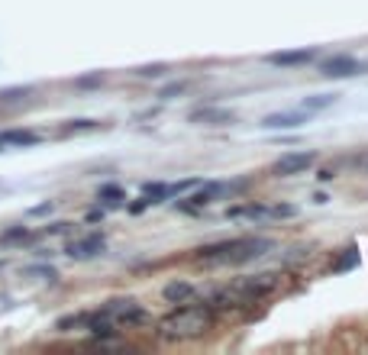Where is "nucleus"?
Listing matches in <instances>:
<instances>
[{
  "mask_svg": "<svg viewBox=\"0 0 368 355\" xmlns=\"http://www.w3.org/2000/svg\"><path fill=\"white\" fill-rule=\"evenodd\" d=\"M52 207H56V203H42V207H33V210H29V216H42V213H52Z\"/></svg>",
  "mask_w": 368,
  "mask_h": 355,
  "instance_id": "nucleus-18",
  "label": "nucleus"
},
{
  "mask_svg": "<svg viewBox=\"0 0 368 355\" xmlns=\"http://www.w3.org/2000/svg\"><path fill=\"white\" fill-rule=\"evenodd\" d=\"M194 287L188 285V281H172V285H165V291H162V297L168 300V304H191L194 300Z\"/></svg>",
  "mask_w": 368,
  "mask_h": 355,
  "instance_id": "nucleus-10",
  "label": "nucleus"
},
{
  "mask_svg": "<svg viewBox=\"0 0 368 355\" xmlns=\"http://www.w3.org/2000/svg\"><path fill=\"white\" fill-rule=\"evenodd\" d=\"M333 100H336L333 94H323V97H307L300 107H304V110H323V107H330Z\"/></svg>",
  "mask_w": 368,
  "mask_h": 355,
  "instance_id": "nucleus-13",
  "label": "nucleus"
},
{
  "mask_svg": "<svg viewBox=\"0 0 368 355\" xmlns=\"http://www.w3.org/2000/svg\"><path fill=\"white\" fill-rule=\"evenodd\" d=\"M304 113H271V117L262 120L265 129H298V126H304Z\"/></svg>",
  "mask_w": 368,
  "mask_h": 355,
  "instance_id": "nucleus-9",
  "label": "nucleus"
},
{
  "mask_svg": "<svg viewBox=\"0 0 368 355\" xmlns=\"http://www.w3.org/2000/svg\"><path fill=\"white\" fill-rule=\"evenodd\" d=\"M184 91V81H178V84H172V88H165V91H162V97H174V94H181Z\"/></svg>",
  "mask_w": 368,
  "mask_h": 355,
  "instance_id": "nucleus-17",
  "label": "nucleus"
},
{
  "mask_svg": "<svg viewBox=\"0 0 368 355\" xmlns=\"http://www.w3.org/2000/svg\"><path fill=\"white\" fill-rule=\"evenodd\" d=\"M39 136L36 132H26V129H7L0 132V149H23V146H36Z\"/></svg>",
  "mask_w": 368,
  "mask_h": 355,
  "instance_id": "nucleus-8",
  "label": "nucleus"
},
{
  "mask_svg": "<svg viewBox=\"0 0 368 355\" xmlns=\"http://www.w3.org/2000/svg\"><path fill=\"white\" fill-rule=\"evenodd\" d=\"M100 197H104V201H123V191L120 188H113V184H107V188H100Z\"/></svg>",
  "mask_w": 368,
  "mask_h": 355,
  "instance_id": "nucleus-15",
  "label": "nucleus"
},
{
  "mask_svg": "<svg viewBox=\"0 0 368 355\" xmlns=\"http://www.w3.org/2000/svg\"><path fill=\"white\" fill-rule=\"evenodd\" d=\"M275 287H278V275H252V278L236 281V291L243 294L246 300L249 297H265V294H271Z\"/></svg>",
  "mask_w": 368,
  "mask_h": 355,
  "instance_id": "nucleus-5",
  "label": "nucleus"
},
{
  "mask_svg": "<svg viewBox=\"0 0 368 355\" xmlns=\"http://www.w3.org/2000/svg\"><path fill=\"white\" fill-rule=\"evenodd\" d=\"M313 161H317V155H313V152H288V155H281V159L271 165V174H275V178H291V174L307 171Z\"/></svg>",
  "mask_w": 368,
  "mask_h": 355,
  "instance_id": "nucleus-4",
  "label": "nucleus"
},
{
  "mask_svg": "<svg viewBox=\"0 0 368 355\" xmlns=\"http://www.w3.org/2000/svg\"><path fill=\"white\" fill-rule=\"evenodd\" d=\"M84 129H98V123L94 120H75V123L65 126V132H84Z\"/></svg>",
  "mask_w": 368,
  "mask_h": 355,
  "instance_id": "nucleus-14",
  "label": "nucleus"
},
{
  "mask_svg": "<svg viewBox=\"0 0 368 355\" xmlns=\"http://www.w3.org/2000/svg\"><path fill=\"white\" fill-rule=\"evenodd\" d=\"M98 252H104V236H84L68 245L71 258H90V255H98Z\"/></svg>",
  "mask_w": 368,
  "mask_h": 355,
  "instance_id": "nucleus-7",
  "label": "nucleus"
},
{
  "mask_svg": "<svg viewBox=\"0 0 368 355\" xmlns=\"http://www.w3.org/2000/svg\"><path fill=\"white\" fill-rule=\"evenodd\" d=\"M359 71L362 65L349 55H333L327 62H320V75H327V78H349V75H359Z\"/></svg>",
  "mask_w": 368,
  "mask_h": 355,
  "instance_id": "nucleus-6",
  "label": "nucleus"
},
{
  "mask_svg": "<svg viewBox=\"0 0 368 355\" xmlns=\"http://www.w3.org/2000/svg\"><path fill=\"white\" fill-rule=\"evenodd\" d=\"M191 120H194V123H210V126H226L229 120H233V113H226V110H197Z\"/></svg>",
  "mask_w": 368,
  "mask_h": 355,
  "instance_id": "nucleus-12",
  "label": "nucleus"
},
{
  "mask_svg": "<svg viewBox=\"0 0 368 355\" xmlns=\"http://www.w3.org/2000/svg\"><path fill=\"white\" fill-rule=\"evenodd\" d=\"M317 55L313 49H304V52H275V55H268V62L271 65H304V62H310V58Z\"/></svg>",
  "mask_w": 368,
  "mask_h": 355,
  "instance_id": "nucleus-11",
  "label": "nucleus"
},
{
  "mask_svg": "<svg viewBox=\"0 0 368 355\" xmlns=\"http://www.w3.org/2000/svg\"><path fill=\"white\" fill-rule=\"evenodd\" d=\"M104 314L110 317L117 327H142V323H149V314L136 300H110Z\"/></svg>",
  "mask_w": 368,
  "mask_h": 355,
  "instance_id": "nucleus-3",
  "label": "nucleus"
},
{
  "mask_svg": "<svg viewBox=\"0 0 368 355\" xmlns=\"http://www.w3.org/2000/svg\"><path fill=\"white\" fill-rule=\"evenodd\" d=\"M271 239H229L220 245H207L197 252L201 262H220V265H239V262H252V258L265 255L271 249Z\"/></svg>",
  "mask_w": 368,
  "mask_h": 355,
  "instance_id": "nucleus-2",
  "label": "nucleus"
},
{
  "mask_svg": "<svg viewBox=\"0 0 368 355\" xmlns=\"http://www.w3.org/2000/svg\"><path fill=\"white\" fill-rule=\"evenodd\" d=\"M210 327H214V314H210V307L201 304H184L159 320V333L165 339H197Z\"/></svg>",
  "mask_w": 368,
  "mask_h": 355,
  "instance_id": "nucleus-1",
  "label": "nucleus"
},
{
  "mask_svg": "<svg viewBox=\"0 0 368 355\" xmlns=\"http://www.w3.org/2000/svg\"><path fill=\"white\" fill-rule=\"evenodd\" d=\"M165 71V65H149V68H140L136 75H142V78H155V75H162Z\"/></svg>",
  "mask_w": 368,
  "mask_h": 355,
  "instance_id": "nucleus-16",
  "label": "nucleus"
}]
</instances>
